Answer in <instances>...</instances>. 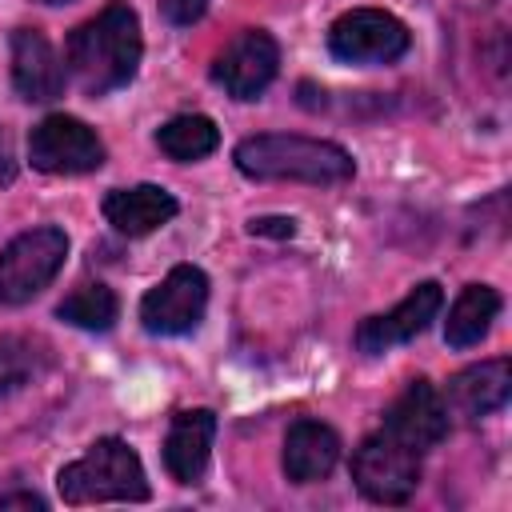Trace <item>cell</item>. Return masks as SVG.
<instances>
[{"instance_id":"cell-1","label":"cell","mask_w":512,"mask_h":512,"mask_svg":"<svg viewBox=\"0 0 512 512\" xmlns=\"http://www.w3.org/2000/svg\"><path fill=\"white\" fill-rule=\"evenodd\" d=\"M140 20L128 4H108L68 36V72L88 96L124 88L140 68Z\"/></svg>"},{"instance_id":"cell-2","label":"cell","mask_w":512,"mask_h":512,"mask_svg":"<svg viewBox=\"0 0 512 512\" xmlns=\"http://www.w3.org/2000/svg\"><path fill=\"white\" fill-rule=\"evenodd\" d=\"M236 168L248 180H300V184H344L352 180L356 164L352 156L316 136H292V132H260L236 144L232 152Z\"/></svg>"},{"instance_id":"cell-3","label":"cell","mask_w":512,"mask_h":512,"mask_svg":"<svg viewBox=\"0 0 512 512\" xmlns=\"http://www.w3.org/2000/svg\"><path fill=\"white\" fill-rule=\"evenodd\" d=\"M56 488H60V500L72 504V508H80V504H104V500H128V504L148 500L144 464L116 436L96 440L80 460L64 464L56 472Z\"/></svg>"},{"instance_id":"cell-4","label":"cell","mask_w":512,"mask_h":512,"mask_svg":"<svg viewBox=\"0 0 512 512\" xmlns=\"http://www.w3.org/2000/svg\"><path fill=\"white\" fill-rule=\"evenodd\" d=\"M64 256H68V236L56 224L20 232L0 256V304L16 308L40 296L64 268Z\"/></svg>"},{"instance_id":"cell-5","label":"cell","mask_w":512,"mask_h":512,"mask_svg":"<svg viewBox=\"0 0 512 512\" xmlns=\"http://www.w3.org/2000/svg\"><path fill=\"white\" fill-rule=\"evenodd\" d=\"M352 480L372 504H404L420 484V452L376 428L352 452Z\"/></svg>"},{"instance_id":"cell-6","label":"cell","mask_w":512,"mask_h":512,"mask_svg":"<svg viewBox=\"0 0 512 512\" xmlns=\"http://www.w3.org/2000/svg\"><path fill=\"white\" fill-rule=\"evenodd\" d=\"M404 20L380 8H352L328 28V52L344 64H392L408 52Z\"/></svg>"},{"instance_id":"cell-7","label":"cell","mask_w":512,"mask_h":512,"mask_svg":"<svg viewBox=\"0 0 512 512\" xmlns=\"http://www.w3.org/2000/svg\"><path fill=\"white\" fill-rule=\"evenodd\" d=\"M28 160L48 176H80L104 164V140L76 116H44L28 136Z\"/></svg>"},{"instance_id":"cell-8","label":"cell","mask_w":512,"mask_h":512,"mask_svg":"<svg viewBox=\"0 0 512 512\" xmlns=\"http://www.w3.org/2000/svg\"><path fill=\"white\" fill-rule=\"evenodd\" d=\"M208 308V276L196 264H176L156 288L140 300V320L152 336H184L204 320Z\"/></svg>"},{"instance_id":"cell-9","label":"cell","mask_w":512,"mask_h":512,"mask_svg":"<svg viewBox=\"0 0 512 512\" xmlns=\"http://www.w3.org/2000/svg\"><path fill=\"white\" fill-rule=\"evenodd\" d=\"M280 72V44L264 28L236 32L212 64V80L232 100H256Z\"/></svg>"},{"instance_id":"cell-10","label":"cell","mask_w":512,"mask_h":512,"mask_svg":"<svg viewBox=\"0 0 512 512\" xmlns=\"http://www.w3.org/2000/svg\"><path fill=\"white\" fill-rule=\"evenodd\" d=\"M440 308H444V288H440L436 280H424V284H416L396 308L360 320V328H356V348H360L364 356H380V352H388V348H396V344H408V340H416V336L436 320Z\"/></svg>"},{"instance_id":"cell-11","label":"cell","mask_w":512,"mask_h":512,"mask_svg":"<svg viewBox=\"0 0 512 512\" xmlns=\"http://www.w3.org/2000/svg\"><path fill=\"white\" fill-rule=\"evenodd\" d=\"M380 428H388L396 440H404L408 448H416L424 456L428 448H436L448 436V404H444V396H440L436 384L408 380V388L384 412V424Z\"/></svg>"},{"instance_id":"cell-12","label":"cell","mask_w":512,"mask_h":512,"mask_svg":"<svg viewBox=\"0 0 512 512\" xmlns=\"http://www.w3.org/2000/svg\"><path fill=\"white\" fill-rule=\"evenodd\" d=\"M64 64L40 28L12 32V84L28 104H48L64 92Z\"/></svg>"},{"instance_id":"cell-13","label":"cell","mask_w":512,"mask_h":512,"mask_svg":"<svg viewBox=\"0 0 512 512\" xmlns=\"http://www.w3.org/2000/svg\"><path fill=\"white\" fill-rule=\"evenodd\" d=\"M440 396H444V404L456 416L480 420V416H488V412H496V408L508 404V396H512V364L504 356L468 364V368H460L448 380V388Z\"/></svg>"},{"instance_id":"cell-14","label":"cell","mask_w":512,"mask_h":512,"mask_svg":"<svg viewBox=\"0 0 512 512\" xmlns=\"http://www.w3.org/2000/svg\"><path fill=\"white\" fill-rule=\"evenodd\" d=\"M212 440H216V412L212 408L176 412L172 424H168V436H164V464H168L172 480L196 484L208 468Z\"/></svg>"},{"instance_id":"cell-15","label":"cell","mask_w":512,"mask_h":512,"mask_svg":"<svg viewBox=\"0 0 512 512\" xmlns=\"http://www.w3.org/2000/svg\"><path fill=\"white\" fill-rule=\"evenodd\" d=\"M176 196L160 184H136V188H112L104 196V220L120 236H148L164 228L176 216Z\"/></svg>"},{"instance_id":"cell-16","label":"cell","mask_w":512,"mask_h":512,"mask_svg":"<svg viewBox=\"0 0 512 512\" xmlns=\"http://www.w3.org/2000/svg\"><path fill=\"white\" fill-rule=\"evenodd\" d=\"M340 460V436L320 420H296L284 436V476L292 484L324 480Z\"/></svg>"},{"instance_id":"cell-17","label":"cell","mask_w":512,"mask_h":512,"mask_svg":"<svg viewBox=\"0 0 512 512\" xmlns=\"http://www.w3.org/2000/svg\"><path fill=\"white\" fill-rule=\"evenodd\" d=\"M500 316V292L488 288V284H468L452 308H448V320H444V344L448 348H472L488 336L492 320Z\"/></svg>"},{"instance_id":"cell-18","label":"cell","mask_w":512,"mask_h":512,"mask_svg":"<svg viewBox=\"0 0 512 512\" xmlns=\"http://www.w3.org/2000/svg\"><path fill=\"white\" fill-rule=\"evenodd\" d=\"M220 144V128L200 116V112H188V116H172L168 124L156 128V148L168 156V160H180V164H192V160H204L208 152H216Z\"/></svg>"},{"instance_id":"cell-19","label":"cell","mask_w":512,"mask_h":512,"mask_svg":"<svg viewBox=\"0 0 512 512\" xmlns=\"http://www.w3.org/2000/svg\"><path fill=\"white\" fill-rule=\"evenodd\" d=\"M56 316L84 332H108L120 316V300L108 284H80L56 304Z\"/></svg>"},{"instance_id":"cell-20","label":"cell","mask_w":512,"mask_h":512,"mask_svg":"<svg viewBox=\"0 0 512 512\" xmlns=\"http://www.w3.org/2000/svg\"><path fill=\"white\" fill-rule=\"evenodd\" d=\"M36 360L40 352L20 340V336H4L0 340V392H16L36 376Z\"/></svg>"},{"instance_id":"cell-21","label":"cell","mask_w":512,"mask_h":512,"mask_svg":"<svg viewBox=\"0 0 512 512\" xmlns=\"http://www.w3.org/2000/svg\"><path fill=\"white\" fill-rule=\"evenodd\" d=\"M204 12H208V0H160V16L168 24H176V28L196 24Z\"/></svg>"},{"instance_id":"cell-22","label":"cell","mask_w":512,"mask_h":512,"mask_svg":"<svg viewBox=\"0 0 512 512\" xmlns=\"http://www.w3.org/2000/svg\"><path fill=\"white\" fill-rule=\"evenodd\" d=\"M248 232H252V236H276V240H288V236L296 232V220H288V216H260V220L248 224Z\"/></svg>"},{"instance_id":"cell-23","label":"cell","mask_w":512,"mask_h":512,"mask_svg":"<svg viewBox=\"0 0 512 512\" xmlns=\"http://www.w3.org/2000/svg\"><path fill=\"white\" fill-rule=\"evenodd\" d=\"M16 176V156H12V140L8 132H0V184H12Z\"/></svg>"},{"instance_id":"cell-24","label":"cell","mask_w":512,"mask_h":512,"mask_svg":"<svg viewBox=\"0 0 512 512\" xmlns=\"http://www.w3.org/2000/svg\"><path fill=\"white\" fill-rule=\"evenodd\" d=\"M0 508H44V500L36 492H12V496H0Z\"/></svg>"},{"instance_id":"cell-25","label":"cell","mask_w":512,"mask_h":512,"mask_svg":"<svg viewBox=\"0 0 512 512\" xmlns=\"http://www.w3.org/2000/svg\"><path fill=\"white\" fill-rule=\"evenodd\" d=\"M40 4H64V0H40Z\"/></svg>"}]
</instances>
